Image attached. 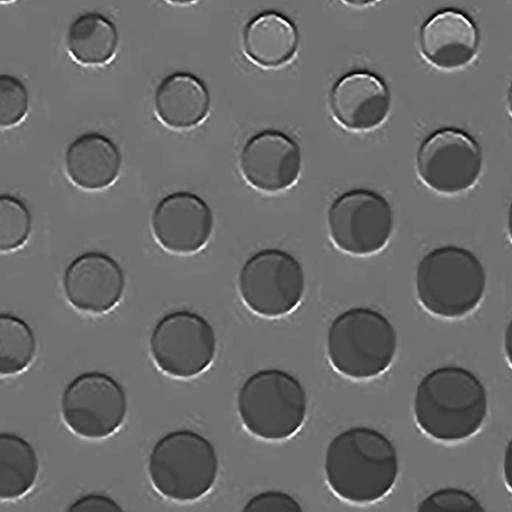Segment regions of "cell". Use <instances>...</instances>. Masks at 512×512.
<instances>
[{
	"mask_svg": "<svg viewBox=\"0 0 512 512\" xmlns=\"http://www.w3.org/2000/svg\"><path fill=\"white\" fill-rule=\"evenodd\" d=\"M484 156L478 141L456 127H442L420 143L415 170L420 182L442 196H457L478 183Z\"/></svg>",
	"mask_w": 512,
	"mask_h": 512,
	"instance_id": "cell-9",
	"label": "cell"
},
{
	"mask_svg": "<svg viewBox=\"0 0 512 512\" xmlns=\"http://www.w3.org/2000/svg\"><path fill=\"white\" fill-rule=\"evenodd\" d=\"M65 512H124V510L110 496L92 492L75 499Z\"/></svg>",
	"mask_w": 512,
	"mask_h": 512,
	"instance_id": "cell-27",
	"label": "cell"
},
{
	"mask_svg": "<svg viewBox=\"0 0 512 512\" xmlns=\"http://www.w3.org/2000/svg\"><path fill=\"white\" fill-rule=\"evenodd\" d=\"M300 45L297 26L286 15L263 11L251 18L242 33V49L255 66L273 70L289 65Z\"/></svg>",
	"mask_w": 512,
	"mask_h": 512,
	"instance_id": "cell-19",
	"label": "cell"
},
{
	"mask_svg": "<svg viewBox=\"0 0 512 512\" xmlns=\"http://www.w3.org/2000/svg\"><path fill=\"white\" fill-rule=\"evenodd\" d=\"M416 512H486L481 502L469 491L444 487L427 495Z\"/></svg>",
	"mask_w": 512,
	"mask_h": 512,
	"instance_id": "cell-25",
	"label": "cell"
},
{
	"mask_svg": "<svg viewBox=\"0 0 512 512\" xmlns=\"http://www.w3.org/2000/svg\"><path fill=\"white\" fill-rule=\"evenodd\" d=\"M507 232L512 242V201L508 207L507 220H506Z\"/></svg>",
	"mask_w": 512,
	"mask_h": 512,
	"instance_id": "cell-30",
	"label": "cell"
},
{
	"mask_svg": "<svg viewBox=\"0 0 512 512\" xmlns=\"http://www.w3.org/2000/svg\"><path fill=\"white\" fill-rule=\"evenodd\" d=\"M118 45L119 32L115 23L99 12L78 15L67 29V51L82 66L108 64L115 57Z\"/></svg>",
	"mask_w": 512,
	"mask_h": 512,
	"instance_id": "cell-20",
	"label": "cell"
},
{
	"mask_svg": "<svg viewBox=\"0 0 512 512\" xmlns=\"http://www.w3.org/2000/svg\"><path fill=\"white\" fill-rule=\"evenodd\" d=\"M237 411L246 430L269 441L293 436L307 415L308 397L300 380L279 368L249 375L237 393Z\"/></svg>",
	"mask_w": 512,
	"mask_h": 512,
	"instance_id": "cell-5",
	"label": "cell"
},
{
	"mask_svg": "<svg viewBox=\"0 0 512 512\" xmlns=\"http://www.w3.org/2000/svg\"><path fill=\"white\" fill-rule=\"evenodd\" d=\"M39 474L38 455L30 442L10 433L0 434V498L15 500L27 494Z\"/></svg>",
	"mask_w": 512,
	"mask_h": 512,
	"instance_id": "cell-21",
	"label": "cell"
},
{
	"mask_svg": "<svg viewBox=\"0 0 512 512\" xmlns=\"http://www.w3.org/2000/svg\"><path fill=\"white\" fill-rule=\"evenodd\" d=\"M242 179L264 194H279L296 185L302 169L299 144L283 131L264 129L250 136L239 153Z\"/></svg>",
	"mask_w": 512,
	"mask_h": 512,
	"instance_id": "cell-12",
	"label": "cell"
},
{
	"mask_svg": "<svg viewBox=\"0 0 512 512\" xmlns=\"http://www.w3.org/2000/svg\"><path fill=\"white\" fill-rule=\"evenodd\" d=\"M237 285L243 304L251 312L274 319L296 310L305 294L306 279L294 255L280 248H264L244 261Z\"/></svg>",
	"mask_w": 512,
	"mask_h": 512,
	"instance_id": "cell-7",
	"label": "cell"
},
{
	"mask_svg": "<svg viewBox=\"0 0 512 512\" xmlns=\"http://www.w3.org/2000/svg\"><path fill=\"white\" fill-rule=\"evenodd\" d=\"M32 231V216L27 205L11 194L0 196V250L12 253L21 249Z\"/></svg>",
	"mask_w": 512,
	"mask_h": 512,
	"instance_id": "cell-23",
	"label": "cell"
},
{
	"mask_svg": "<svg viewBox=\"0 0 512 512\" xmlns=\"http://www.w3.org/2000/svg\"><path fill=\"white\" fill-rule=\"evenodd\" d=\"M506 107L508 114L512 119V84L510 85V88L507 93Z\"/></svg>",
	"mask_w": 512,
	"mask_h": 512,
	"instance_id": "cell-31",
	"label": "cell"
},
{
	"mask_svg": "<svg viewBox=\"0 0 512 512\" xmlns=\"http://www.w3.org/2000/svg\"><path fill=\"white\" fill-rule=\"evenodd\" d=\"M126 287L122 266L109 254L87 251L72 259L62 277L67 302L77 311L103 315L121 301Z\"/></svg>",
	"mask_w": 512,
	"mask_h": 512,
	"instance_id": "cell-14",
	"label": "cell"
},
{
	"mask_svg": "<svg viewBox=\"0 0 512 512\" xmlns=\"http://www.w3.org/2000/svg\"><path fill=\"white\" fill-rule=\"evenodd\" d=\"M503 475L507 487L512 492V438L509 440L504 452Z\"/></svg>",
	"mask_w": 512,
	"mask_h": 512,
	"instance_id": "cell-28",
	"label": "cell"
},
{
	"mask_svg": "<svg viewBox=\"0 0 512 512\" xmlns=\"http://www.w3.org/2000/svg\"><path fill=\"white\" fill-rule=\"evenodd\" d=\"M37 341L31 326L9 312L0 314V375L13 377L25 372L32 364Z\"/></svg>",
	"mask_w": 512,
	"mask_h": 512,
	"instance_id": "cell-22",
	"label": "cell"
},
{
	"mask_svg": "<svg viewBox=\"0 0 512 512\" xmlns=\"http://www.w3.org/2000/svg\"><path fill=\"white\" fill-rule=\"evenodd\" d=\"M418 427L442 442L476 434L488 413V392L481 379L459 365H444L425 374L413 399Z\"/></svg>",
	"mask_w": 512,
	"mask_h": 512,
	"instance_id": "cell-1",
	"label": "cell"
},
{
	"mask_svg": "<svg viewBox=\"0 0 512 512\" xmlns=\"http://www.w3.org/2000/svg\"><path fill=\"white\" fill-rule=\"evenodd\" d=\"M487 288V272L477 255L447 244L428 251L415 273L416 296L430 314L444 319L463 318L477 309Z\"/></svg>",
	"mask_w": 512,
	"mask_h": 512,
	"instance_id": "cell-3",
	"label": "cell"
},
{
	"mask_svg": "<svg viewBox=\"0 0 512 512\" xmlns=\"http://www.w3.org/2000/svg\"><path fill=\"white\" fill-rule=\"evenodd\" d=\"M241 512H304L300 503L280 490H266L251 497Z\"/></svg>",
	"mask_w": 512,
	"mask_h": 512,
	"instance_id": "cell-26",
	"label": "cell"
},
{
	"mask_svg": "<svg viewBox=\"0 0 512 512\" xmlns=\"http://www.w3.org/2000/svg\"><path fill=\"white\" fill-rule=\"evenodd\" d=\"M151 358L163 374L190 380L212 365L217 351L213 326L202 315L190 310H176L162 316L150 338Z\"/></svg>",
	"mask_w": 512,
	"mask_h": 512,
	"instance_id": "cell-8",
	"label": "cell"
},
{
	"mask_svg": "<svg viewBox=\"0 0 512 512\" xmlns=\"http://www.w3.org/2000/svg\"><path fill=\"white\" fill-rule=\"evenodd\" d=\"M122 165L118 146L99 132L77 136L66 148L64 167L73 185L86 191L107 189L117 180Z\"/></svg>",
	"mask_w": 512,
	"mask_h": 512,
	"instance_id": "cell-18",
	"label": "cell"
},
{
	"mask_svg": "<svg viewBox=\"0 0 512 512\" xmlns=\"http://www.w3.org/2000/svg\"><path fill=\"white\" fill-rule=\"evenodd\" d=\"M154 489L177 502L196 501L214 486L219 460L214 445L203 435L178 429L162 436L148 457Z\"/></svg>",
	"mask_w": 512,
	"mask_h": 512,
	"instance_id": "cell-6",
	"label": "cell"
},
{
	"mask_svg": "<svg viewBox=\"0 0 512 512\" xmlns=\"http://www.w3.org/2000/svg\"><path fill=\"white\" fill-rule=\"evenodd\" d=\"M395 225L394 211L380 193L364 188L338 195L327 211V229L334 246L343 253L367 257L382 251Z\"/></svg>",
	"mask_w": 512,
	"mask_h": 512,
	"instance_id": "cell-10",
	"label": "cell"
},
{
	"mask_svg": "<svg viewBox=\"0 0 512 512\" xmlns=\"http://www.w3.org/2000/svg\"><path fill=\"white\" fill-rule=\"evenodd\" d=\"M159 121L174 130H190L201 125L211 109L205 82L188 71H175L157 85L153 97Z\"/></svg>",
	"mask_w": 512,
	"mask_h": 512,
	"instance_id": "cell-17",
	"label": "cell"
},
{
	"mask_svg": "<svg viewBox=\"0 0 512 512\" xmlns=\"http://www.w3.org/2000/svg\"><path fill=\"white\" fill-rule=\"evenodd\" d=\"M419 51L437 70L454 72L470 66L480 48L474 20L461 10L446 8L432 14L419 30Z\"/></svg>",
	"mask_w": 512,
	"mask_h": 512,
	"instance_id": "cell-16",
	"label": "cell"
},
{
	"mask_svg": "<svg viewBox=\"0 0 512 512\" xmlns=\"http://www.w3.org/2000/svg\"><path fill=\"white\" fill-rule=\"evenodd\" d=\"M29 110L26 85L16 76L0 75V126L10 129L18 126Z\"/></svg>",
	"mask_w": 512,
	"mask_h": 512,
	"instance_id": "cell-24",
	"label": "cell"
},
{
	"mask_svg": "<svg viewBox=\"0 0 512 512\" xmlns=\"http://www.w3.org/2000/svg\"><path fill=\"white\" fill-rule=\"evenodd\" d=\"M210 205L190 191H175L156 204L151 230L157 244L173 255L189 256L206 247L214 230Z\"/></svg>",
	"mask_w": 512,
	"mask_h": 512,
	"instance_id": "cell-13",
	"label": "cell"
},
{
	"mask_svg": "<svg viewBox=\"0 0 512 512\" xmlns=\"http://www.w3.org/2000/svg\"><path fill=\"white\" fill-rule=\"evenodd\" d=\"M60 411L65 425L85 439H104L124 423L128 399L123 386L111 375L87 371L64 388Z\"/></svg>",
	"mask_w": 512,
	"mask_h": 512,
	"instance_id": "cell-11",
	"label": "cell"
},
{
	"mask_svg": "<svg viewBox=\"0 0 512 512\" xmlns=\"http://www.w3.org/2000/svg\"><path fill=\"white\" fill-rule=\"evenodd\" d=\"M503 347L506 360L512 368V318L509 320L504 332Z\"/></svg>",
	"mask_w": 512,
	"mask_h": 512,
	"instance_id": "cell-29",
	"label": "cell"
},
{
	"mask_svg": "<svg viewBox=\"0 0 512 512\" xmlns=\"http://www.w3.org/2000/svg\"><path fill=\"white\" fill-rule=\"evenodd\" d=\"M398 337L392 322L371 307H351L330 323L326 352L332 368L345 378L379 377L392 365Z\"/></svg>",
	"mask_w": 512,
	"mask_h": 512,
	"instance_id": "cell-4",
	"label": "cell"
},
{
	"mask_svg": "<svg viewBox=\"0 0 512 512\" xmlns=\"http://www.w3.org/2000/svg\"><path fill=\"white\" fill-rule=\"evenodd\" d=\"M399 472L394 444L365 426L346 429L329 443L325 475L331 490L351 503H373L393 488Z\"/></svg>",
	"mask_w": 512,
	"mask_h": 512,
	"instance_id": "cell-2",
	"label": "cell"
},
{
	"mask_svg": "<svg viewBox=\"0 0 512 512\" xmlns=\"http://www.w3.org/2000/svg\"><path fill=\"white\" fill-rule=\"evenodd\" d=\"M328 104L332 118L340 127L350 132L365 133L386 122L392 97L382 77L367 70H354L334 82Z\"/></svg>",
	"mask_w": 512,
	"mask_h": 512,
	"instance_id": "cell-15",
	"label": "cell"
}]
</instances>
